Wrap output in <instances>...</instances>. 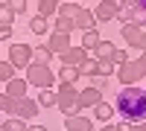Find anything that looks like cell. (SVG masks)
Returning <instances> with one entry per match:
<instances>
[{
  "label": "cell",
  "mask_w": 146,
  "mask_h": 131,
  "mask_svg": "<svg viewBox=\"0 0 146 131\" xmlns=\"http://www.w3.org/2000/svg\"><path fill=\"white\" fill-rule=\"evenodd\" d=\"M88 61H91V53L85 50L82 44H73L70 50L62 55V67H76V70H79V67H85Z\"/></svg>",
  "instance_id": "5b68a950"
},
{
  "label": "cell",
  "mask_w": 146,
  "mask_h": 131,
  "mask_svg": "<svg viewBox=\"0 0 146 131\" xmlns=\"http://www.w3.org/2000/svg\"><path fill=\"white\" fill-rule=\"evenodd\" d=\"M29 122L27 120H18V117H6L3 122H0V131H27Z\"/></svg>",
  "instance_id": "d6986e66"
},
{
  "label": "cell",
  "mask_w": 146,
  "mask_h": 131,
  "mask_svg": "<svg viewBox=\"0 0 146 131\" xmlns=\"http://www.w3.org/2000/svg\"><path fill=\"white\" fill-rule=\"evenodd\" d=\"M96 58H100V61H111V58L117 55V47L114 44H108V41H102L100 47H96V53H94Z\"/></svg>",
  "instance_id": "ffe728a7"
},
{
  "label": "cell",
  "mask_w": 146,
  "mask_h": 131,
  "mask_svg": "<svg viewBox=\"0 0 146 131\" xmlns=\"http://www.w3.org/2000/svg\"><path fill=\"white\" fill-rule=\"evenodd\" d=\"M35 9H38V18H58V3H56V0H41V3H35Z\"/></svg>",
  "instance_id": "e0dca14e"
},
{
  "label": "cell",
  "mask_w": 146,
  "mask_h": 131,
  "mask_svg": "<svg viewBox=\"0 0 146 131\" xmlns=\"http://www.w3.org/2000/svg\"><path fill=\"white\" fill-rule=\"evenodd\" d=\"M53 55L56 53L50 50V44H38V47H35V61H38V64H50Z\"/></svg>",
  "instance_id": "7402d4cb"
},
{
  "label": "cell",
  "mask_w": 146,
  "mask_h": 131,
  "mask_svg": "<svg viewBox=\"0 0 146 131\" xmlns=\"http://www.w3.org/2000/svg\"><path fill=\"white\" fill-rule=\"evenodd\" d=\"M38 105L41 108H58V90H41L38 93Z\"/></svg>",
  "instance_id": "ac0fdd59"
},
{
  "label": "cell",
  "mask_w": 146,
  "mask_h": 131,
  "mask_svg": "<svg viewBox=\"0 0 146 131\" xmlns=\"http://www.w3.org/2000/svg\"><path fill=\"white\" fill-rule=\"evenodd\" d=\"M47 29H50V23H47L44 18H38V15H35V18L29 20V32H35V35H44Z\"/></svg>",
  "instance_id": "4316f807"
},
{
  "label": "cell",
  "mask_w": 146,
  "mask_h": 131,
  "mask_svg": "<svg viewBox=\"0 0 146 131\" xmlns=\"http://www.w3.org/2000/svg\"><path fill=\"white\" fill-rule=\"evenodd\" d=\"M117 114L123 117L126 122H143L146 120V90L140 85L135 88H123L117 93Z\"/></svg>",
  "instance_id": "6da1fadb"
},
{
  "label": "cell",
  "mask_w": 146,
  "mask_h": 131,
  "mask_svg": "<svg viewBox=\"0 0 146 131\" xmlns=\"http://www.w3.org/2000/svg\"><path fill=\"white\" fill-rule=\"evenodd\" d=\"M120 12H123V3H114V0H102V3H96L94 15H96V20H111V18H120Z\"/></svg>",
  "instance_id": "ba28073f"
},
{
  "label": "cell",
  "mask_w": 146,
  "mask_h": 131,
  "mask_svg": "<svg viewBox=\"0 0 146 131\" xmlns=\"http://www.w3.org/2000/svg\"><path fill=\"white\" fill-rule=\"evenodd\" d=\"M0 79H3L6 85H9V82H15V79H18V76H15V67H12L9 61H3V64H0Z\"/></svg>",
  "instance_id": "f1b7e54d"
},
{
  "label": "cell",
  "mask_w": 146,
  "mask_h": 131,
  "mask_svg": "<svg viewBox=\"0 0 146 131\" xmlns=\"http://www.w3.org/2000/svg\"><path fill=\"white\" fill-rule=\"evenodd\" d=\"M82 12L79 3H58V18H76Z\"/></svg>",
  "instance_id": "d4e9b609"
},
{
  "label": "cell",
  "mask_w": 146,
  "mask_h": 131,
  "mask_svg": "<svg viewBox=\"0 0 146 131\" xmlns=\"http://www.w3.org/2000/svg\"><path fill=\"white\" fill-rule=\"evenodd\" d=\"M137 6H140V9H143V12H146V0H137Z\"/></svg>",
  "instance_id": "ab89813d"
},
{
  "label": "cell",
  "mask_w": 146,
  "mask_h": 131,
  "mask_svg": "<svg viewBox=\"0 0 146 131\" xmlns=\"http://www.w3.org/2000/svg\"><path fill=\"white\" fill-rule=\"evenodd\" d=\"M70 47H73V44H70V35H58V32L50 35V50H53L56 55H64Z\"/></svg>",
  "instance_id": "4fadbf2b"
},
{
  "label": "cell",
  "mask_w": 146,
  "mask_h": 131,
  "mask_svg": "<svg viewBox=\"0 0 146 131\" xmlns=\"http://www.w3.org/2000/svg\"><path fill=\"white\" fill-rule=\"evenodd\" d=\"M114 111H117V108H111L108 102H100V105L94 108V117H96L100 122H105V120H111V117H114Z\"/></svg>",
  "instance_id": "cb8c5ba5"
},
{
  "label": "cell",
  "mask_w": 146,
  "mask_h": 131,
  "mask_svg": "<svg viewBox=\"0 0 146 131\" xmlns=\"http://www.w3.org/2000/svg\"><path fill=\"white\" fill-rule=\"evenodd\" d=\"M56 79H58V76H53L50 64H38V61H35V64L27 70V82H29L32 88H38V90H50Z\"/></svg>",
  "instance_id": "3957f363"
},
{
  "label": "cell",
  "mask_w": 146,
  "mask_h": 131,
  "mask_svg": "<svg viewBox=\"0 0 146 131\" xmlns=\"http://www.w3.org/2000/svg\"><path fill=\"white\" fill-rule=\"evenodd\" d=\"M100 102H102V90H96L94 85L85 88V90L79 93V111H82V108H96Z\"/></svg>",
  "instance_id": "30bf717a"
},
{
  "label": "cell",
  "mask_w": 146,
  "mask_h": 131,
  "mask_svg": "<svg viewBox=\"0 0 146 131\" xmlns=\"http://www.w3.org/2000/svg\"><path fill=\"white\" fill-rule=\"evenodd\" d=\"M137 64L143 67V73H146V53H140V55H137Z\"/></svg>",
  "instance_id": "e575fe53"
},
{
  "label": "cell",
  "mask_w": 146,
  "mask_h": 131,
  "mask_svg": "<svg viewBox=\"0 0 146 131\" xmlns=\"http://www.w3.org/2000/svg\"><path fill=\"white\" fill-rule=\"evenodd\" d=\"M120 20H123V26L126 23H135V26L143 29V20H146V12L137 6V3H123V12H120Z\"/></svg>",
  "instance_id": "52a82bcc"
},
{
  "label": "cell",
  "mask_w": 146,
  "mask_h": 131,
  "mask_svg": "<svg viewBox=\"0 0 146 131\" xmlns=\"http://www.w3.org/2000/svg\"><path fill=\"white\" fill-rule=\"evenodd\" d=\"M79 76H91V79H96V76H100V58H91L85 67H79Z\"/></svg>",
  "instance_id": "484cf974"
},
{
  "label": "cell",
  "mask_w": 146,
  "mask_h": 131,
  "mask_svg": "<svg viewBox=\"0 0 146 131\" xmlns=\"http://www.w3.org/2000/svg\"><path fill=\"white\" fill-rule=\"evenodd\" d=\"M3 12H6V15H12V18H21L23 15V12H27V3H3Z\"/></svg>",
  "instance_id": "f546056e"
},
{
  "label": "cell",
  "mask_w": 146,
  "mask_h": 131,
  "mask_svg": "<svg viewBox=\"0 0 146 131\" xmlns=\"http://www.w3.org/2000/svg\"><path fill=\"white\" fill-rule=\"evenodd\" d=\"M6 61L15 67V70H29L32 64H35V47H29V44H12L9 50H6Z\"/></svg>",
  "instance_id": "7a4b0ae2"
},
{
  "label": "cell",
  "mask_w": 146,
  "mask_h": 131,
  "mask_svg": "<svg viewBox=\"0 0 146 131\" xmlns=\"http://www.w3.org/2000/svg\"><path fill=\"white\" fill-rule=\"evenodd\" d=\"M111 70H114V61H100V76L111 79Z\"/></svg>",
  "instance_id": "1f68e13d"
},
{
  "label": "cell",
  "mask_w": 146,
  "mask_h": 131,
  "mask_svg": "<svg viewBox=\"0 0 146 131\" xmlns=\"http://www.w3.org/2000/svg\"><path fill=\"white\" fill-rule=\"evenodd\" d=\"M131 128H135L131 122H120V131H131Z\"/></svg>",
  "instance_id": "74e56055"
},
{
  "label": "cell",
  "mask_w": 146,
  "mask_h": 131,
  "mask_svg": "<svg viewBox=\"0 0 146 131\" xmlns=\"http://www.w3.org/2000/svg\"><path fill=\"white\" fill-rule=\"evenodd\" d=\"M64 128L67 131H94V122L88 120V117H67V120H64Z\"/></svg>",
  "instance_id": "5bb4252c"
},
{
  "label": "cell",
  "mask_w": 146,
  "mask_h": 131,
  "mask_svg": "<svg viewBox=\"0 0 146 131\" xmlns=\"http://www.w3.org/2000/svg\"><path fill=\"white\" fill-rule=\"evenodd\" d=\"M111 61H114L117 67H123V64H129V53H126V50H117V55L111 58Z\"/></svg>",
  "instance_id": "4dcf8cb0"
},
{
  "label": "cell",
  "mask_w": 146,
  "mask_h": 131,
  "mask_svg": "<svg viewBox=\"0 0 146 131\" xmlns=\"http://www.w3.org/2000/svg\"><path fill=\"white\" fill-rule=\"evenodd\" d=\"M108 82H111V79H105V76H96V79H94V88H96V90H105V88H108Z\"/></svg>",
  "instance_id": "d6a6232c"
},
{
  "label": "cell",
  "mask_w": 146,
  "mask_h": 131,
  "mask_svg": "<svg viewBox=\"0 0 146 131\" xmlns=\"http://www.w3.org/2000/svg\"><path fill=\"white\" fill-rule=\"evenodd\" d=\"M131 131H146V122H143V125H135V128H131Z\"/></svg>",
  "instance_id": "f35d334b"
},
{
  "label": "cell",
  "mask_w": 146,
  "mask_h": 131,
  "mask_svg": "<svg viewBox=\"0 0 146 131\" xmlns=\"http://www.w3.org/2000/svg\"><path fill=\"white\" fill-rule=\"evenodd\" d=\"M120 32H123L126 44H129V47H135V50H137V44H140V38H143V29H140V26H135V23H126V26L120 29Z\"/></svg>",
  "instance_id": "9a60e30c"
},
{
  "label": "cell",
  "mask_w": 146,
  "mask_h": 131,
  "mask_svg": "<svg viewBox=\"0 0 146 131\" xmlns=\"http://www.w3.org/2000/svg\"><path fill=\"white\" fill-rule=\"evenodd\" d=\"M38 108H41V105H38V99H29V96H23L21 102H18V120H35V117H38Z\"/></svg>",
  "instance_id": "9c48e42d"
},
{
  "label": "cell",
  "mask_w": 146,
  "mask_h": 131,
  "mask_svg": "<svg viewBox=\"0 0 146 131\" xmlns=\"http://www.w3.org/2000/svg\"><path fill=\"white\" fill-rule=\"evenodd\" d=\"M27 131H47V125H41V122H29Z\"/></svg>",
  "instance_id": "836d02e7"
},
{
  "label": "cell",
  "mask_w": 146,
  "mask_h": 131,
  "mask_svg": "<svg viewBox=\"0 0 146 131\" xmlns=\"http://www.w3.org/2000/svg\"><path fill=\"white\" fill-rule=\"evenodd\" d=\"M53 29H56L58 35H70L73 29H76V23H73V18H56V23H53Z\"/></svg>",
  "instance_id": "44dd1931"
},
{
  "label": "cell",
  "mask_w": 146,
  "mask_h": 131,
  "mask_svg": "<svg viewBox=\"0 0 146 131\" xmlns=\"http://www.w3.org/2000/svg\"><path fill=\"white\" fill-rule=\"evenodd\" d=\"M102 44V38H100V29H91V32H82V47L88 53H96V47Z\"/></svg>",
  "instance_id": "2e32d148"
},
{
  "label": "cell",
  "mask_w": 146,
  "mask_h": 131,
  "mask_svg": "<svg viewBox=\"0 0 146 131\" xmlns=\"http://www.w3.org/2000/svg\"><path fill=\"white\" fill-rule=\"evenodd\" d=\"M76 79H79L76 67H62L58 70V82H62V85H76Z\"/></svg>",
  "instance_id": "603a6c76"
},
{
  "label": "cell",
  "mask_w": 146,
  "mask_h": 131,
  "mask_svg": "<svg viewBox=\"0 0 146 131\" xmlns=\"http://www.w3.org/2000/svg\"><path fill=\"white\" fill-rule=\"evenodd\" d=\"M18 102H21V99L3 96V102H0V105H3V114H6V117H15V114H18Z\"/></svg>",
  "instance_id": "83f0119b"
},
{
  "label": "cell",
  "mask_w": 146,
  "mask_h": 131,
  "mask_svg": "<svg viewBox=\"0 0 146 131\" xmlns=\"http://www.w3.org/2000/svg\"><path fill=\"white\" fill-rule=\"evenodd\" d=\"M137 50H140V53H146V32H143V38H140V44H137Z\"/></svg>",
  "instance_id": "d590c367"
},
{
  "label": "cell",
  "mask_w": 146,
  "mask_h": 131,
  "mask_svg": "<svg viewBox=\"0 0 146 131\" xmlns=\"http://www.w3.org/2000/svg\"><path fill=\"white\" fill-rule=\"evenodd\" d=\"M143 76H146V73H143V67H140L137 61H129V64H123V67H117V79L123 82L126 88H135Z\"/></svg>",
  "instance_id": "8992f818"
},
{
  "label": "cell",
  "mask_w": 146,
  "mask_h": 131,
  "mask_svg": "<svg viewBox=\"0 0 146 131\" xmlns=\"http://www.w3.org/2000/svg\"><path fill=\"white\" fill-rule=\"evenodd\" d=\"M27 88H29V82H27V79H15V82H9V85H6L3 96H12V99H23V96H27Z\"/></svg>",
  "instance_id": "7c38bea8"
},
{
  "label": "cell",
  "mask_w": 146,
  "mask_h": 131,
  "mask_svg": "<svg viewBox=\"0 0 146 131\" xmlns=\"http://www.w3.org/2000/svg\"><path fill=\"white\" fill-rule=\"evenodd\" d=\"M73 23H76V29H82V32H91V29H96V15L91 9H85L82 6V12L76 18H73Z\"/></svg>",
  "instance_id": "8fae6325"
},
{
  "label": "cell",
  "mask_w": 146,
  "mask_h": 131,
  "mask_svg": "<svg viewBox=\"0 0 146 131\" xmlns=\"http://www.w3.org/2000/svg\"><path fill=\"white\" fill-rule=\"evenodd\" d=\"M79 93L82 90H76V85H62L58 88V111H62L64 117H76V111H79Z\"/></svg>",
  "instance_id": "277c9868"
},
{
  "label": "cell",
  "mask_w": 146,
  "mask_h": 131,
  "mask_svg": "<svg viewBox=\"0 0 146 131\" xmlns=\"http://www.w3.org/2000/svg\"><path fill=\"white\" fill-rule=\"evenodd\" d=\"M100 131H120V125H111V122H108V125H102Z\"/></svg>",
  "instance_id": "8d00e7d4"
}]
</instances>
